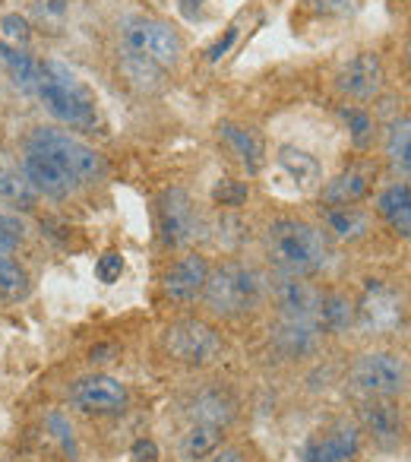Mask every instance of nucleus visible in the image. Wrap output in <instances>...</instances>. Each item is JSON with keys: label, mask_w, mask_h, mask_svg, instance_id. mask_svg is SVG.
Segmentation results:
<instances>
[{"label": "nucleus", "mask_w": 411, "mask_h": 462, "mask_svg": "<svg viewBox=\"0 0 411 462\" xmlns=\"http://www.w3.org/2000/svg\"><path fill=\"white\" fill-rule=\"evenodd\" d=\"M266 257L282 276H314L326 266L329 245L323 231L297 218H279L266 231Z\"/></svg>", "instance_id": "f257e3e1"}, {"label": "nucleus", "mask_w": 411, "mask_h": 462, "mask_svg": "<svg viewBox=\"0 0 411 462\" xmlns=\"http://www.w3.org/2000/svg\"><path fill=\"white\" fill-rule=\"evenodd\" d=\"M35 96L45 102L48 115L58 117L60 124H70V127H92L96 124V98H92V92L79 83L70 67L58 64V60L39 64Z\"/></svg>", "instance_id": "f03ea898"}, {"label": "nucleus", "mask_w": 411, "mask_h": 462, "mask_svg": "<svg viewBox=\"0 0 411 462\" xmlns=\"http://www.w3.org/2000/svg\"><path fill=\"white\" fill-rule=\"evenodd\" d=\"M263 295V279L257 270L244 263H222L215 273H209L203 285L206 308L219 317H241L257 308Z\"/></svg>", "instance_id": "7ed1b4c3"}, {"label": "nucleus", "mask_w": 411, "mask_h": 462, "mask_svg": "<svg viewBox=\"0 0 411 462\" xmlns=\"http://www.w3.org/2000/svg\"><path fill=\"white\" fill-rule=\"evenodd\" d=\"M26 146H35L41 152H48L51 159H58L67 171L77 178V184H96L98 178L105 174V162L102 155L96 152L92 146H86L83 140L77 136L64 134V130H54V127H35L32 136H29Z\"/></svg>", "instance_id": "20e7f679"}, {"label": "nucleus", "mask_w": 411, "mask_h": 462, "mask_svg": "<svg viewBox=\"0 0 411 462\" xmlns=\"http://www.w3.org/2000/svg\"><path fill=\"white\" fill-rule=\"evenodd\" d=\"M348 377H352L354 390L367 393V396L392 399V396H402L405 386H408V367H405V361L398 355L367 352L354 361Z\"/></svg>", "instance_id": "39448f33"}, {"label": "nucleus", "mask_w": 411, "mask_h": 462, "mask_svg": "<svg viewBox=\"0 0 411 462\" xmlns=\"http://www.w3.org/2000/svg\"><path fill=\"white\" fill-rule=\"evenodd\" d=\"M165 348L180 365L206 367L222 355V336L203 320H178L165 329Z\"/></svg>", "instance_id": "423d86ee"}, {"label": "nucleus", "mask_w": 411, "mask_h": 462, "mask_svg": "<svg viewBox=\"0 0 411 462\" xmlns=\"http://www.w3.org/2000/svg\"><path fill=\"white\" fill-rule=\"evenodd\" d=\"M354 323L370 336L396 333L405 323L402 295H396L383 279H367L364 298H361V304L354 308Z\"/></svg>", "instance_id": "0eeeda50"}, {"label": "nucleus", "mask_w": 411, "mask_h": 462, "mask_svg": "<svg viewBox=\"0 0 411 462\" xmlns=\"http://www.w3.org/2000/svg\"><path fill=\"white\" fill-rule=\"evenodd\" d=\"M123 48L152 58L161 70L174 67L180 60V54H184L180 35L168 23L159 20H127V26H123Z\"/></svg>", "instance_id": "6e6552de"}, {"label": "nucleus", "mask_w": 411, "mask_h": 462, "mask_svg": "<svg viewBox=\"0 0 411 462\" xmlns=\"http://www.w3.org/2000/svg\"><path fill=\"white\" fill-rule=\"evenodd\" d=\"M70 399L86 415H117V411L127 409L130 393L121 380L105 377V374H92V377H83L73 383Z\"/></svg>", "instance_id": "1a4fd4ad"}, {"label": "nucleus", "mask_w": 411, "mask_h": 462, "mask_svg": "<svg viewBox=\"0 0 411 462\" xmlns=\"http://www.w3.org/2000/svg\"><path fill=\"white\" fill-rule=\"evenodd\" d=\"M159 228L168 247H184L196 235V212H193L190 193L180 187H168L159 199Z\"/></svg>", "instance_id": "9d476101"}, {"label": "nucleus", "mask_w": 411, "mask_h": 462, "mask_svg": "<svg viewBox=\"0 0 411 462\" xmlns=\"http://www.w3.org/2000/svg\"><path fill=\"white\" fill-rule=\"evenodd\" d=\"M23 174H26V180L32 184L35 193H45V197H51V199L70 197V193L79 187L77 178H73L58 159H51V155L41 152V149H35V146H26V155H23Z\"/></svg>", "instance_id": "9b49d317"}, {"label": "nucleus", "mask_w": 411, "mask_h": 462, "mask_svg": "<svg viewBox=\"0 0 411 462\" xmlns=\"http://www.w3.org/2000/svg\"><path fill=\"white\" fill-rule=\"evenodd\" d=\"M361 447V430L348 421L333 424L329 430L307 437L301 447V459L304 462H348L354 459Z\"/></svg>", "instance_id": "f8f14e48"}, {"label": "nucleus", "mask_w": 411, "mask_h": 462, "mask_svg": "<svg viewBox=\"0 0 411 462\" xmlns=\"http://www.w3.org/2000/svg\"><path fill=\"white\" fill-rule=\"evenodd\" d=\"M272 346L285 358H307L320 348V327L307 317H282L272 327Z\"/></svg>", "instance_id": "ddd939ff"}, {"label": "nucleus", "mask_w": 411, "mask_h": 462, "mask_svg": "<svg viewBox=\"0 0 411 462\" xmlns=\"http://www.w3.org/2000/svg\"><path fill=\"white\" fill-rule=\"evenodd\" d=\"M383 86V60L373 51H361L342 67L339 89L354 98H373Z\"/></svg>", "instance_id": "4468645a"}, {"label": "nucleus", "mask_w": 411, "mask_h": 462, "mask_svg": "<svg viewBox=\"0 0 411 462\" xmlns=\"http://www.w3.org/2000/svg\"><path fill=\"white\" fill-rule=\"evenodd\" d=\"M209 279V263L199 254L180 257L171 270L165 273V295L171 301H196L203 295V285Z\"/></svg>", "instance_id": "2eb2a0df"}, {"label": "nucleus", "mask_w": 411, "mask_h": 462, "mask_svg": "<svg viewBox=\"0 0 411 462\" xmlns=\"http://www.w3.org/2000/svg\"><path fill=\"white\" fill-rule=\"evenodd\" d=\"M361 421H364L367 434L373 437L379 449H398L405 440V421H402V411L396 409L392 402H367L361 409Z\"/></svg>", "instance_id": "dca6fc26"}, {"label": "nucleus", "mask_w": 411, "mask_h": 462, "mask_svg": "<svg viewBox=\"0 0 411 462\" xmlns=\"http://www.w3.org/2000/svg\"><path fill=\"white\" fill-rule=\"evenodd\" d=\"M272 298H276V308L282 317H307V320H314L320 291L310 282H304L301 276H279L272 282Z\"/></svg>", "instance_id": "f3484780"}, {"label": "nucleus", "mask_w": 411, "mask_h": 462, "mask_svg": "<svg viewBox=\"0 0 411 462\" xmlns=\"http://www.w3.org/2000/svg\"><path fill=\"white\" fill-rule=\"evenodd\" d=\"M377 174L373 165H352L342 174H335L326 187H323V203L326 206H352L358 203L361 197H367L370 190V180Z\"/></svg>", "instance_id": "a211bd4d"}, {"label": "nucleus", "mask_w": 411, "mask_h": 462, "mask_svg": "<svg viewBox=\"0 0 411 462\" xmlns=\"http://www.w3.org/2000/svg\"><path fill=\"white\" fill-rule=\"evenodd\" d=\"M234 411H238V405H234V399L228 396L225 390H203L190 402L193 424H213V428H225V424H232Z\"/></svg>", "instance_id": "6ab92c4d"}, {"label": "nucleus", "mask_w": 411, "mask_h": 462, "mask_svg": "<svg viewBox=\"0 0 411 462\" xmlns=\"http://www.w3.org/2000/svg\"><path fill=\"white\" fill-rule=\"evenodd\" d=\"M219 134H222V140L228 143V146L234 149V155H238L241 162H244V168L251 174H257L260 168L266 165V149H263V140H260L253 130H247V127H238V124H222L219 127Z\"/></svg>", "instance_id": "aec40b11"}, {"label": "nucleus", "mask_w": 411, "mask_h": 462, "mask_svg": "<svg viewBox=\"0 0 411 462\" xmlns=\"http://www.w3.org/2000/svg\"><path fill=\"white\" fill-rule=\"evenodd\" d=\"M279 168H282V171L295 180L297 190H310V187H316V184H320V178H323L320 162H316L310 152H304V149H297V146H282V149H279Z\"/></svg>", "instance_id": "412c9836"}, {"label": "nucleus", "mask_w": 411, "mask_h": 462, "mask_svg": "<svg viewBox=\"0 0 411 462\" xmlns=\"http://www.w3.org/2000/svg\"><path fill=\"white\" fill-rule=\"evenodd\" d=\"M379 216L392 225V228L408 238L411 235V190L408 184H392L389 190L379 193Z\"/></svg>", "instance_id": "4be33fe9"}, {"label": "nucleus", "mask_w": 411, "mask_h": 462, "mask_svg": "<svg viewBox=\"0 0 411 462\" xmlns=\"http://www.w3.org/2000/svg\"><path fill=\"white\" fill-rule=\"evenodd\" d=\"M314 320L326 333H348L354 327V304L345 295H320Z\"/></svg>", "instance_id": "5701e85b"}, {"label": "nucleus", "mask_w": 411, "mask_h": 462, "mask_svg": "<svg viewBox=\"0 0 411 462\" xmlns=\"http://www.w3.org/2000/svg\"><path fill=\"white\" fill-rule=\"evenodd\" d=\"M121 73L142 92H152L161 86V67L152 58H146L140 51H130V48H121Z\"/></svg>", "instance_id": "b1692460"}, {"label": "nucleus", "mask_w": 411, "mask_h": 462, "mask_svg": "<svg viewBox=\"0 0 411 462\" xmlns=\"http://www.w3.org/2000/svg\"><path fill=\"white\" fill-rule=\"evenodd\" d=\"M222 443V428H213V424H190V430L180 440V456L187 462H199L206 456H213Z\"/></svg>", "instance_id": "393cba45"}, {"label": "nucleus", "mask_w": 411, "mask_h": 462, "mask_svg": "<svg viewBox=\"0 0 411 462\" xmlns=\"http://www.w3.org/2000/svg\"><path fill=\"white\" fill-rule=\"evenodd\" d=\"M326 225L335 238L342 241H354L367 231V216L358 212L354 206H329L326 209Z\"/></svg>", "instance_id": "a878e982"}, {"label": "nucleus", "mask_w": 411, "mask_h": 462, "mask_svg": "<svg viewBox=\"0 0 411 462\" xmlns=\"http://www.w3.org/2000/svg\"><path fill=\"white\" fill-rule=\"evenodd\" d=\"M386 155H389L392 168L402 174L411 171V134H408V117H398L389 127V140H386Z\"/></svg>", "instance_id": "bb28decb"}, {"label": "nucleus", "mask_w": 411, "mask_h": 462, "mask_svg": "<svg viewBox=\"0 0 411 462\" xmlns=\"http://www.w3.org/2000/svg\"><path fill=\"white\" fill-rule=\"evenodd\" d=\"M29 295V273L14 257H0V298L23 301Z\"/></svg>", "instance_id": "cd10ccee"}, {"label": "nucleus", "mask_w": 411, "mask_h": 462, "mask_svg": "<svg viewBox=\"0 0 411 462\" xmlns=\"http://www.w3.org/2000/svg\"><path fill=\"white\" fill-rule=\"evenodd\" d=\"M7 77H10V83H14L20 92H26V96H35V83H39V64H35V60L29 58L26 51L14 48V58H10Z\"/></svg>", "instance_id": "c85d7f7f"}, {"label": "nucleus", "mask_w": 411, "mask_h": 462, "mask_svg": "<svg viewBox=\"0 0 411 462\" xmlns=\"http://www.w3.org/2000/svg\"><path fill=\"white\" fill-rule=\"evenodd\" d=\"M364 0H301V14H310L316 20H345L361 10Z\"/></svg>", "instance_id": "c756f323"}, {"label": "nucleus", "mask_w": 411, "mask_h": 462, "mask_svg": "<svg viewBox=\"0 0 411 462\" xmlns=\"http://www.w3.org/2000/svg\"><path fill=\"white\" fill-rule=\"evenodd\" d=\"M0 197L10 199V203L29 206V203H32V197H35V190H32V184L26 180V174L7 168V171H0Z\"/></svg>", "instance_id": "7c9ffc66"}, {"label": "nucleus", "mask_w": 411, "mask_h": 462, "mask_svg": "<svg viewBox=\"0 0 411 462\" xmlns=\"http://www.w3.org/2000/svg\"><path fill=\"white\" fill-rule=\"evenodd\" d=\"M342 117L348 121V134H352V143L358 149H364L373 136V117L361 108H342Z\"/></svg>", "instance_id": "2f4dec72"}, {"label": "nucleus", "mask_w": 411, "mask_h": 462, "mask_svg": "<svg viewBox=\"0 0 411 462\" xmlns=\"http://www.w3.org/2000/svg\"><path fill=\"white\" fill-rule=\"evenodd\" d=\"M247 197H251V187L244 180H234V178H222L219 184L213 187V199L219 206H244Z\"/></svg>", "instance_id": "473e14b6"}, {"label": "nucleus", "mask_w": 411, "mask_h": 462, "mask_svg": "<svg viewBox=\"0 0 411 462\" xmlns=\"http://www.w3.org/2000/svg\"><path fill=\"white\" fill-rule=\"evenodd\" d=\"M23 235H26V228H23L20 218L0 216V257H10L23 245Z\"/></svg>", "instance_id": "72a5a7b5"}, {"label": "nucleus", "mask_w": 411, "mask_h": 462, "mask_svg": "<svg viewBox=\"0 0 411 462\" xmlns=\"http://www.w3.org/2000/svg\"><path fill=\"white\" fill-rule=\"evenodd\" d=\"M48 421V430H51L54 434V440L60 443V447H64V453H70L73 459H77V437H73V428H70V421H67L64 415H60V411H51V415L45 418Z\"/></svg>", "instance_id": "f704fd0d"}, {"label": "nucleus", "mask_w": 411, "mask_h": 462, "mask_svg": "<svg viewBox=\"0 0 411 462\" xmlns=\"http://www.w3.org/2000/svg\"><path fill=\"white\" fill-rule=\"evenodd\" d=\"M121 273H123V257L117 251H108V254H102V257H98L96 276L102 279L105 285H114L117 279H121Z\"/></svg>", "instance_id": "c9c22d12"}, {"label": "nucleus", "mask_w": 411, "mask_h": 462, "mask_svg": "<svg viewBox=\"0 0 411 462\" xmlns=\"http://www.w3.org/2000/svg\"><path fill=\"white\" fill-rule=\"evenodd\" d=\"M238 32H241L238 26H228V29H225V35H222V39H215L213 45H209V51H206V60H213V64H219V60L225 58L228 51H232L234 42H238Z\"/></svg>", "instance_id": "e433bc0d"}, {"label": "nucleus", "mask_w": 411, "mask_h": 462, "mask_svg": "<svg viewBox=\"0 0 411 462\" xmlns=\"http://www.w3.org/2000/svg\"><path fill=\"white\" fill-rule=\"evenodd\" d=\"M0 29H4V35H7V39H20V42L29 39V23L23 20L20 14L4 16V20H0Z\"/></svg>", "instance_id": "4c0bfd02"}, {"label": "nucleus", "mask_w": 411, "mask_h": 462, "mask_svg": "<svg viewBox=\"0 0 411 462\" xmlns=\"http://www.w3.org/2000/svg\"><path fill=\"white\" fill-rule=\"evenodd\" d=\"M130 456H133L136 462H159V447H155V440H136L133 447H130Z\"/></svg>", "instance_id": "58836bf2"}, {"label": "nucleus", "mask_w": 411, "mask_h": 462, "mask_svg": "<svg viewBox=\"0 0 411 462\" xmlns=\"http://www.w3.org/2000/svg\"><path fill=\"white\" fill-rule=\"evenodd\" d=\"M10 58H14V48L7 45V42H0V70L7 73V67H10Z\"/></svg>", "instance_id": "ea45409f"}, {"label": "nucleus", "mask_w": 411, "mask_h": 462, "mask_svg": "<svg viewBox=\"0 0 411 462\" xmlns=\"http://www.w3.org/2000/svg\"><path fill=\"white\" fill-rule=\"evenodd\" d=\"M213 462H244V456H241L238 449H222V453L215 456Z\"/></svg>", "instance_id": "a19ab883"}, {"label": "nucleus", "mask_w": 411, "mask_h": 462, "mask_svg": "<svg viewBox=\"0 0 411 462\" xmlns=\"http://www.w3.org/2000/svg\"><path fill=\"white\" fill-rule=\"evenodd\" d=\"M180 4V10H193V7H199V4H206V0H178Z\"/></svg>", "instance_id": "79ce46f5"}]
</instances>
